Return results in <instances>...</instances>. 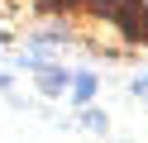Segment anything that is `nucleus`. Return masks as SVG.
I'll use <instances>...</instances> for the list:
<instances>
[{
  "label": "nucleus",
  "instance_id": "obj_1",
  "mask_svg": "<svg viewBox=\"0 0 148 143\" xmlns=\"http://www.w3.org/2000/svg\"><path fill=\"white\" fill-rule=\"evenodd\" d=\"M43 91H48V95H58V91H67V72H58V67H43Z\"/></svg>",
  "mask_w": 148,
  "mask_h": 143
},
{
  "label": "nucleus",
  "instance_id": "obj_2",
  "mask_svg": "<svg viewBox=\"0 0 148 143\" xmlns=\"http://www.w3.org/2000/svg\"><path fill=\"white\" fill-rule=\"evenodd\" d=\"M72 91H77V100H81V105H86V100H91V95H96V76H91V72H81V76H77V81H72Z\"/></svg>",
  "mask_w": 148,
  "mask_h": 143
},
{
  "label": "nucleus",
  "instance_id": "obj_3",
  "mask_svg": "<svg viewBox=\"0 0 148 143\" xmlns=\"http://www.w3.org/2000/svg\"><path fill=\"white\" fill-rule=\"evenodd\" d=\"M53 5H58V10H81L86 0H53Z\"/></svg>",
  "mask_w": 148,
  "mask_h": 143
}]
</instances>
